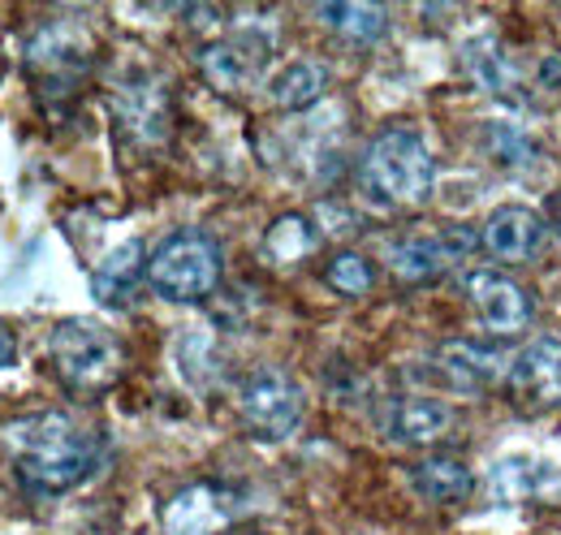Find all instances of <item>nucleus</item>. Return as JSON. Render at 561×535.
<instances>
[{
  "mask_svg": "<svg viewBox=\"0 0 561 535\" xmlns=\"http://www.w3.org/2000/svg\"><path fill=\"white\" fill-rule=\"evenodd\" d=\"M0 445L22 483H31L35 492H70L100 458V436L66 410H35L9 419L0 428Z\"/></svg>",
  "mask_w": 561,
  "mask_h": 535,
  "instance_id": "1",
  "label": "nucleus"
},
{
  "mask_svg": "<svg viewBox=\"0 0 561 535\" xmlns=\"http://www.w3.org/2000/svg\"><path fill=\"white\" fill-rule=\"evenodd\" d=\"M436 186V160L420 130L393 126L376 134L363 160V191L380 207H420Z\"/></svg>",
  "mask_w": 561,
  "mask_h": 535,
  "instance_id": "2",
  "label": "nucleus"
},
{
  "mask_svg": "<svg viewBox=\"0 0 561 535\" xmlns=\"http://www.w3.org/2000/svg\"><path fill=\"white\" fill-rule=\"evenodd\" d=\"M48 358H53V372L61 376V385L78 398H95V394L113 389L122 376V363H126L122 341L104 325L82 320V316H70L53 329Z\"/></svg>",
  "mask_w": 561,
  "mask_h": 535,
  "instance_id": "3",
  "label": "nucleus"
},
{
  "mask_svg": "<svg viewBox=\"0 0 561 535\" xmlns=\"http://www.w3.org/2000/svg\"><path fill=\"white\" fill-rule=\"evenodd\" d=\"M220 247L204 229H178L147 255V285L169 303H204L220 285Z\"/></svg>",
  "mask_w": 561,
  "mask_h": 535,
  "instance_id": "4",
  "label": "nucleus"
},
{
  "mask_svg": "<svg viewBox=\"0 0 561 535\" xmlns=\"http://www.w3.org/2000/svg\"><path fill=\"white\" fill-rule=\"evenodd\" d=\"M302 406H307V401H302L298 380L277 372V367L251 372V376L242 380V389H238V419H242V428H247L255 441H264V445H280V441H289V436L298 432Z\"/></svg>",
  "mask_w": 561,
  "mask_h": 535,
  "instance_id": "5",
  "label": "nucleus"
},
{
  "mask_svg": "<svg viewBox=\"0 0 561 535\" xmlns=\"http://www.w3.org/2000/svg\"><path fill=\"white\" fill-rule=\"evenodd\" d=\"M273 57V39L268 35H255V31H238L229 39H211L199 48V73L208 78L211 91L220 95H238L247 91L260 69L268 66Z\"/></svg>",
  "mask_w": 561,
  "mask_h": 535,
  "instance_id": "6",
  "label": "nucleus"
},
{
  "mask_svg": "<svg viewBox=\"0 0 561 535\" xmlns=\"http://www.w3.org/2000/svg\"><path fill=\"white\" fill-rule=\"evenodd\" d=\"M505 385L514 398L531 410H558L561 406V337L545 333L527 341L510 363H505Z\"/></svg>",
  "mask_w": 561,
  "mask_h": 535,
  "instance_id": "7",
  "label": "nucleus"
},
{
  "mask_svg": "<svg viewBox=\"0 0 561 535\" xmlns=\"http://www.w3.org/2000/svg\"><path fill=\"white\" fill-rule=\"evenodd\" d=\"M467 294H471L480 325L492 337H514L531 325V294L505 272H471Z\"/></svg>",
  "mask_w": 561,
  "mask_h": 535,
  "instance_id": "8",
  "label": "nucleus"
},
{
  "mask_svg": "<svg viewBox=\"0 0 561 535\" xmlns=\"http://www.w3.org/2000/svg\"><path fill=\"white\" fill-rule=\"evenodd\" d=\"M480 247L501 264H531L549 247V220L531 207H496L480 229Z\"/></svg>",
  "mask_w": 561,
  "mask_h": 535,
  "instance_id": "9",
  "label": "nucleus"
},
{
  "mask_svg": "<svg viewBox=\"0 0 561 535\" xmlns=\"http://www.w3.org/2000/svg\"><path fill=\"white\" fill-rule=\"evenodd\" d=\"M476 247H480V238L467 229H458L449 238H407V242L389 247V272L402 285H423V281H436L445 268L458 264Z\"/></svg>",
  "mask_w": 561,
  "mask_h": 535,
  "instance_id": "10",
  "label": "nucleus"
},
{
  "mask_svg": "<svg viewBox=\"0 0 561 535\" xmlns=\"http://www.w3.org/2000/svg\"><path fill=\"white\" fill-rule=\"evenodd\" d=\"M87 35L78 26H44L26 44V69L48 87H70L87 73Z\"/></svg>",
  "mask_w": 561,
  "mask_h": 535,
  "instance_id": "11",
  "label": "nucleus"
},
{
  "mask_svg": "<svg viewBox=\"0 0 561 535\" xmlns=\"http://www.w3.org/2000/svg\"><path fill=\"white\" fill-rule=\"evenodd\" d=\"M454 428V410L445 401L407 394V398H389L380 406V432L393 445H432Z\"/></svg>",
  "mask_w": 561,
  "mask_h": 535,
  "instance_id": "12",
  "label": "nucleus"
},
{
  "mask_svg": "<svg viewBox=\"0 0 561 535\" xmlns=\"http://www.w3.org/2000/svg\"><path fill=\"white\" fill-rule=\"evenodd\" d=\"M229 510H233L229 488H220V483H191V488H182L164 505L160 527H164V535H220L229 527Z\"/></svg>",
  "mask_w": 561,
  "mask_h": 535,
  "instance_id": "13",
  "label": "nucleus"
},
{
  "mask_svg": "<svg viewBox=\"0 0 561 535\" xmlns=\"http://www.w3.org/2000/svg\"><path fill=\"white\" fill-rule=\"evenodd\" d=\"M147 281V251H142L139 238H130V242H122V247H113L95 272H91V294H95V303L100 307H130L135 298H139V285Z\"/></svg>",
  "mask_w": 561,
  "mask_h": 535,
  "instance_id": "14",
  "label": "nucleus"
},
{
  "mask_svg": "<svg viewBox=\"0 0 561 535\" xmlns=\"http://www.w3.org/2000/svg\"><path fill=\"white\" fill-rule=\"evenodd\" d=\"M407 479H411V488L420 492L423 501H432V505H458V501H467L476 492V470L467 467L462 458H454V454L423 458V463L407 470Z\"/></svg>",
  "mask_w": 561,
  "mask_h": 535,
  "instance_id": "15",
  "label": "nucleus"
},
{
  "mask_svg": "<svg viewBox=\"0 0 561 535\" xmlns=\"http://www.w3.org/2000/svg\"><path fill=\"white\" fill-rule=\"evenodd\" d=\"M558 479V467L531 458V454H510L489 470V492L492 501H505V505H518V501H531L540 497L549 483Z\"/></svg>",
  "mask_w": 561,
  "mask_h": 535,
  "instance_id": "16",
  "label": "nucleus"
},
{
  "mask_svg": "<svg viewBox=\"0 0 561 535\" xmlns=\"http://www.w3.org/2000/svg\"><path fill=\"white\" fill-rule=\"evenodd\" d=\"M436 363H440V367L454 376V385L467 389V394H480V389H489L492 380L505 376L501 363H496V354L484 350V345H476V341H445L440 354H436Z\"/></svg>",
  "mask_w": 561,
  "mask_h": 535,
  "instance_id": "17",
  "label": "nucleus"
},
{
  "mask_svg": "<svg viewBox=\"0 0 561 535\" xmlns=\"http://www.w3.org/2000/svg\"><path fill=\"white\" fill-rule=\"evenodd\" d=\"M117 113H122V126L142 143H160L169 134V100L151 82L126 87L122 100H117Z\"/></svg>",
  "mask_w": 561,
  "mask_h": 535,
  "instance_id": "18",
  "label": "nucleus"
},
{
  "mask_svg": "<svg viewBox=\"0 0 561 535\" xmlns=\"http://www.w3.org/2000/svg\"><path fill=\"white\" fill-rule=\"evenodd\" d=\"M329 91V73L316 61H289V66L277 69V78L268 82V95L273 104L285 109V113H307L320 104V95Z\"/></svg>",
  "mask_w": 561,
  "mask_h": 535,
  "instance_id": "19",
  "label": "nucleus"
},
{
  "mask_svg": "<svg viewBox=\"0 0 561 535\" xmlns=\"http://www.w3.org/2000/svg\"><path fill=\"white\" fill-rule=\"evenodd\" d=\"M316 13H320V22H324L333 35H342V39H351V44H376V39L389 31V13H385L380 4L337 0V4H320Z\"/></svg>",
  "mask_w": 561,
  "mask_h": 535,
  "instance_id": "20",
  "label": "nucleus"
},
{
  "mask_svg": "<svg viewBox=\"0 0 561 535\" xmlns=\"http://www.w3.org/2000/svg\"><path fill=\"white\" fill-rule=\"evenodd\" d=\"M316 247H320V229H316L302 212H285V216H277V220L268 225V234H264V255H268L273 264H298V260H307Z\"/></svg>",
  "mask_w": 561,
  "mask_h": 535,
  "instance_id": "21",
  "label": "nucleus"
},
{
  "mask_svg": "<svg viewBox=\"0 0 561 535\" xmlns=\"http://www.w3.org/2000/svg\"><path fill=\"white\" fill-rule=\"evenodd\" d=\"M467 73L492 91V95H518V73L510 66V57L501 53V44L496 39H476V44H467Z\"/></svg>",
  "mask_w": 561,
  "mask_h": 535,
  "instance_id": "22",
  "label": "nucleus"
},
{
  "mask_svg": "<svg viewBox=\"0 0 561 535\" xmlns=\"http://www.w3.org/2000/svg\"><path fill=\"white\" fill-rule=\"evenodd\" d=\"M324 281H329L337 294H346V298H363V294H371V285H376V264H371L367 255H358V251H337V255L324 264Z\"/></svg>",
  "mask_w": 561,
  "mask_h": 535,
  "instance_id": "23",
  "label": "nucleus"
},
{
  "mask_svg": "<svg viewBox=\"0 0 561 535\" xmlns=\"http://www.w3.org/2000/svg\"><path fill=\"white\" fill-rule=\"evenodd\" d=\"M484 147H489L492 160L505 164V169H518V164H527L536 156L531 138L518 130V126H505V122H492L489 134H484Z\"/></svg>",
  "mask_w": 561,
  "mask_h": 535,
  "instance_id": "24",
  "label": "nucleus"
},
{
  "mask_svg": "<svg viewBox=\"0 0 561 535\" xmlns=\"http://www.w3.org/2000/svg\"><path fill=\"white\" fill-rule=\"evenodd\" d=\"M18 363V333L0 320V367H13Z\"/></svg>",
  "mask_w": 561,
  "mask_h": 535,
  "instance_id": "25",
  "label": "nucleus"
},
{
  "mask_svg": "<svg viewBox=\"0 0 561 535\" xmlns=\"http://www.w3.org/2000/svg\"><path fill=\"white\" fill-rule=\"evenodd\" d=\"M545 82H561V57H549V61H545Z\"/></svg>",
  "mask_w": 561,
  "mask_h": 535,
  "instance_id": "26",
  "label": "nucleus"
},
{
  "mask_svg": "<svg viewBox=\"0 0 561 535\" xmlns=\"http://www.w3.org/2000/svg\"><path fill=\"white\" fill-rule=\"evenodd\" d=\"M225 535H264L260 527H233V532H225Z\"/></svg>",
  "mask_w": 561,
  "mask_h": 535,
  "instance_id": "27",
  "label": "nucleus"
},
{
  "mask_svg": "<svg viewBox=\"0 0 561 535\" xmlns=\"http://www.w3.org/2000/svg\"><path fill=\"white\" fill-rule=\"evenodd\" d=\"M558 242H561V229H558Z\"/></svg>",
  "mask_w": 561,
  "mask_h": 535,
  "instance_id": "28",
  "label": "nucleus"
}]
</instances>
